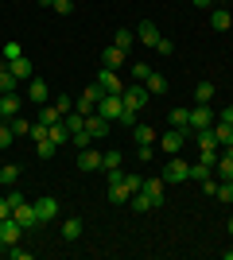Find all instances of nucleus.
<instances>
[{"label":"nucleus","instance_id":"obj_30","mask_svg":"<svg viewBox=\"0 0 233 260\" xmlns=\"http://www.w3.org/2000/svg\"><path fill=\"white\" fill-rule=\"evenodd\" d=\"M148 93H167V78L159 74V70H152V74H148Z\"/></svg>","mask_w":233,"mask_h":260},{"label":"nucleus","instance_id":"obj_51","mask_svg":"<svg viewBox=\"0 0 233 260\" xmlns=\"http://www.w3.org/2000/svg\"><path fill=\"white\" fill-rule=\"evenodd\" d=\"M4 217H12V202L8 198H0V221H4Z\"/></svg>","mask_w":233,"mask_h":260},{"label":"nucleus","instance_id":"obj_58","mask_svg":"<svg viewBox=\"0 0 233 260\" xmlns=\"http://www.w3.org/2000/svg\"><path fill=\"white\" fill-rule=\"evenodd\" d=\"M0 120H4V113H0Z\"/></svg>","mask_w":233,"mask_h":260},{"label":"nucleus","instance_id":"obj_10","mask_svg":"<svg viewBox=\"0 0 233 260\" xmlns=\"http://www.w3.org/2000/svg\"><path fill=\"white\" fill-rule=\"evenodd\" d=\"M78 171H101V152H93V148H78Z\"/></svg>","mask_w":233,"mask_h":260},{"label":"nucleus","instance_id":"obj_2","mask_svg":"<svg viewBox=\"0 0 233 260\" xmlns=\"http://www.w3.org/2000/svg\"><path fill=\"white\" fill-rule=\"evenodd\" d=\"M97 113H101L105 120H109V124H113V120H121V113H124V101H121V93H105V98L97 101Z\"/></svg>","mask_w":233,"mask_h":260},{"label":"nucleus","instance_id":"obj_3","mask_svg":"<svg viewBox=\"0 0 233 260\" xmlns=\"http://www.w3.org/2000/svg\"><path fill=\"white\" fill-rule=\"evenodd\" d=\"M183 144H187V128H171L159 136V148H163V155H179L183 152Z\"/></svg>","mask_w":233,"mask_h":260},{"label":"nucleus","instance_id":"obj_27","mask_svg":"<svg viewBox=\"0 0 233 260\" xmlns=\"http://www.w3.org/2000/svg\"><path fill=\"white\" fill-rule=\"evenodd\" d=\"M105 194H109V202H113V206H121V202H128V198H132V194H128V186H124V183H113L109 190H105Z\"/></svg>","mask_w":233,"mask_h":260},{"label":"nucleus","instance_id":"obj_6","mask_svg":"<svg viewBox=\"0 0 233 260\" xmlns=\"http://www.w3.org/2000/svg\"><path fill=\"white\" fill-rule=\"evenodd\" d=\"M20 237H23V225L16 217H4V221H0V245H4V249H8V245H20Z\"/></svg>","mask_w":233,"mask_h":260},{"label":"nucleus","instance_id":"obj_22","mask_svg":"<svg viewBox=\"0 0 233 260\" xmlns=\"http://www.w3.org/2000/svg\"><path fill=\"white\" fill-rule=\"evenodd\" d=\"M214 93H218V89H214V82H198V86H194V105H210Z\"/></svg>","mask_w":233,"mask_h":260},{"label":"nucleus","instance_id":"obj_24","mask_svg":"<svg viewBox=\"0 0 233 260\" xmlns=\"http://www.w3.org/2000/svg\"><path fill=\"white\" fill-rule=\"evenodd\" d=\"M214 171H218V183H233V159L222 155V159L214 163Z\"/></svg>","mask_w":233,"mask_h":260},{"label":"nucleus","instance_id":"obj_42","mask_svg":"<svg viewBox=\"0 0 233 260\" xmlns=\"http://www.w3.org/2000/svg\"><path fill=\"white\" fill-rule=\"evenodd\" d=\"M214 198L229 206V202H233V183H218V194H214Z\"/></svg>","mask_w":233,"mask_h":260},{"label":"nucleus","instance_id":"obj_11","mask_svg":"<svg viewBox=\"0 0 233 260\" xmlns=\"http://www.w3.org/2000/svg\"><path fill=\"white\" fill-rule=\"evenodd\" d=\"M132 140H136V148H155V144H159V132H155L152 124H136Z\"/></svg>","mask_w":233,"mask_h":260},{"label":"nucleus","instance_id":"obj_48","mask_svg":"<svg viewBox=\"0 0 233 260\" xmlns=\"http://www.w3.org/2000/svg\"><path fill=\"white\" fill-rule=\"evenodd\" d=\"M8 256H12V260H31V252L20 249V245H8Z\"/></svg>","mask_w":233,"mask_h":260},{"label":"nucleus","instance_id":"obj_38","mask_svg":"<svg viewBox=\"0 0 233 260\" xmlns=\"http://www.w3.org/2000/svg\"><path fill=\"white\" fill-rule=\"evenodd\" d=\"M8 128L16 132V136H27V132H31V120H23V117H12V120H8Z\"/></svg>","mask_w":233,"mask_h":260},{"label":"nucleus","instance_id":"obj_35","mask_svg":"<svg viewBox=\"0 0 233 260\" xmlns=\"http://www.w3.org/2000/svg\"><path fill=\"white\" fill-rule=\"evenodd\" d=\"M47 136H51L55 144H70V132H66V124H62V120H58V124H51V132H47Z\"/></svg>","mask_w":233,"mask_h":260},{"label":"nucleus","instance_id":"obj_28","mask_svg":"<svg viewBox=\"0 0 233 260\" xmlns=\"http://www.w3.org/2000/svg\"><path fill=\"white\" fill-rule=\"evenodd\" d=\"M136 43V31H124V27H117V35H113V47H121V51H132Z\"/></svg>","mask_w":233,"mask_h":260},{"label":"nucleus","instance_id":"obj_57","mask_svg":"<svg viewBox=\"0 0 233 260\" xmlns=\"http://www.w3.org/2000/svg\"><path fill=\"white\" fill-rule=\"evenodd\" d=\"M0 66H4V54H0Z\"/></svg>","mask_w":233,"mask_h":260},{"label":"nucleus","instance_id":"obj_4","mask_svg":"<svg viewBox=\"0 0 233 260\" xmlns=\"http://www.w3.org/2000/svg\"><path fill=\"white\" fill-rule=\"evenodd\" d=\"M121 101L128 109H136V113H140V109L148 105V86H140V82H136V86H124L121 89Z\"/></svg>","mask_w":233,"mask_h":260},{"label":"nucleus","instance_id":"obj_13","mask_svg":"<svg viewBox=\"0 0 233 260\" xmlns=\"http://www.w3.org/2000/svg\"><path fill=\"white\" fill-rule=\"evenodd\" d=\"M35 214H39V225H43V221H55V217H58V202L51 194H47V198H35Z\"/></svg>","mask_w":233,"mask_h":260},{"label":"nucleus","instance_id":"obj_19","mask_svg":"<svg viewBox=\"0 0 233 260\" xmlns=\"http://www.w3.org/2000/svg\"><path fill=\"white\" fill-rule=\"evenodd\" d=\"M210 132H214V140H218V148H229L233 144V124H225V120H218Z\"/></svg>","mask_w":233,"mask_h":260},{"label":"nucleus","instance_id":"obj_8","mask_svg":"<svg viewBox=\"0 0 233 260\" xmlns=\"http://www.w3.org/2000/svg\"><path fill=\"white\" fill-rule=\"evenodd\" d=\"M97 86L105 89V93H121V89H124V82H121V74H117V70L101 66V70H97Z\"/></svg>","mask_w":233,"mask_h":260},{"label":"nucleus","instance_id":"obj_49","mask_svg":"<svg viewBox=\"0 0 233 260\" xmlns=\"http://www.w3.org/2000/svg\"><path fill=\"white\" fill-rule=\"evenodd\" d=\"M55 12L58 16H70V12H74V0H55Z\"/></svg>","mask_w":233,"mask_h":260},{"label":"nucleus","instance_id":"obj_16","mask_svg":"<svg viewBox=\"0 0 233 260\" xmlns=\"http://www.w3.org/2000/svg\"><path fill=\"white\" fill-rule=\"evenodd\" d=\"M124 54H128V51H121V47H105V51H101V66H109V70H121V66H124Z\"/></svg>","mask_w":233,"mask_h":260},{"label":"nucleus","instance_id":"obj_44","mask_svg":"<svg viewBox=\"0 0 233 260\" xmlns=\"http://www.w3.org/2000/svg\"><path fill=\"white\" fill-rule=\"evenodd\" d=\"M70 144H74V148H89V144H93V136L82 128V132H74V136H70Z\"/></svg>","mask_w":233,"mask_h":260},{"label":"nucleus","instance_id":"obj_47","mask_svg":"<svg viewBox=\"0 0 233 260\" xmlns=\"http://www.w3.org/2000/svg\"><path fill=\"white\" fill-rule=\"evenodd\" d=\"M121 124H128V128H136V124H140V120H136V109H128V105H124V113H121Z\"/></svg>","mask_w":233,"mask_h":260},{"label":"nucleus","instance_id":"obj_59","mask_svg":"<svg viewBox=\"0 0 233 260\" xmlns=\"http://www.w3.org/2000/svg\"><path fill=\"white\" fill-rule=\"evenodd\" d=\"M0 249H4V245H0Z\"/></svg>","mask_w":233,"mask_h":260},{"label":"nucleus","instance_id":"obj_36","mask_svg":"<svg viewBox=\"0 0 233 260\" xmlns=\"http://www.w3.org/2000/svg\"><path fill=\"white\" fill-rule=\"evenodd\" d=\"M12 140H16V132L8 128V120H0V152H8Z\"/></svg>","mask_w":233,"mask_h":260},{"label":"nucleus","instance_id":"obj_37","mask_svg":"<svg viewBox=\"0 0 233 260\" xmlns=\"http://www.w3.org/2000/svg\"><path fill=\"white\" fill-rule=\"evenodd\" d=\"M55 148H58V144L51 140V136H47V140H39V144H35V152H39V159H51V155H55Z\"/></svg>","mask_w":233,"mask_h":260},{"label":"nucleus","instance_id":"obj_56","mask_svg":"<svg viewBox=\"0 0 233 260\" xmlns=\"http://www.w3.org/2000/svg\"><path fill=\"white\" fill-rule=\"evenodd\" d=\"M229 233H233V217H229Z\"/></svg>","mask_w":233,"mask_h":260},{"label":"nucleus","instance_id":"obj_53","mask_svg":"<svg viewBox=\"0 0 233 260\" xmlns=\"http://www.w3.org/2000/svg\"><path fill=\"white\" fill-rule=\"evenodd\" d=\"M222 120H225V124H233V105H225V109H222Z\"/></svg>","mask_w":233,"mask_h":260},{"label":"nucleus","instance_id":"obj_54","mask_svg":"<svg viewBox=\"0 0 233 260\" xmlns=\"http://www.w3.org/2000/svg\"><path fill=\"white\" fill-rule=\"evenodd\" d=\"M190 4H194V8H210L214 0H190Z\"/></svg>","mask_w":233,"mask_h":260},{"label":"nucleus","instance_id":"obj_31","mask_svg":"<svg viewBox=\"0 0 233 260\" xmlns=\"http://www.w3.org/2000/svg\"><path fill=\"white\" fill-rule=\"evenodd\" d=\"M121 159H124L121 152H101V171H117V167H121Z\"/></svg>","mask_w":233,"mask_h":260},{"label":"nucleus","instance_id":"obj_20","mask_svg":"<svg viewBox=\"0 0 233 260\" xmlns=\"http://www.w3.org/2000/svg\"><path fill=\"white\" fill-rule=\"evenodd\" d=\"M0 93H20V78L12 74L8 66H0Z\"/></svg>","mask_w":233,"mask_h":260},{"label":"nucleus","instance_id":"obj_32","mask_svg":"<svg viewBox=\"0 0 233 260\" xmlns=\"http://www.w3.org/2000/svg\"><path fill=\"white\" fill-rule=\"evenodd\" d=\"M0 54H4V62H12V58H20L23 47L16 43V39H8V43H0Z\"/></svg>","mask_w":233,"mask_h":260},{"label":"nucleus","instance_id":"obj_25","mask_svg":"<svg viewBox=\"0 0 233 260\" xmlns=\"http://www.w3.org/2000/svg\"><path fill=\"white\" fill-rule=\"evenodd\" d=\"M20 183V167H16V163H4V167H0V186H16Z\"/></svg>","mask_w":233,"mask_h":260},{"label":"nucleus","instance_id":"obj_14","mask_svg":"<svg viewBox=\"0 0 233 260\" xmlns=\"http://www.w3.org/2000/svg\"><path fill=\"white\" fill-rule=\"evenodd\" d=\"M214 124V113H210V105H194L190 109V128L198 132V128H210Z\"/></svg>","mask_w":233,"mask_h":260},{"label":"nucleus","instance_id":"obj_29","mask_svg":"<svg viewBox=\"0 0 233 260\" xmlns=\"http://www.w3.org/2000/svg\"><path fill=\"white\" fill-rule=\"evenodd\" d=\"M62 124H66V132L74 136V132H82V128H86V117H82V113L74 109V113H66V117H62Z\"/></svg>","mask_w":233,"mask_h":260},{"label":"nucleus","instance_id":"obj_34","mask_svg":"<svg viewBox=\"0 0 233 260\" xmlns=\"http://www.w3.org/2000/svg\"><path fill=\"white\" fill-rule=\"evenodd\" d=\"M210 171H214V167H206V163H190V179H194V183H206V179H210Z\"/></svg>","mask_w":233,"mask_h":260},{"label":"nucleus","instance_id":"obj_12","mask_svg":"<svg viewBox=\"0 0 233 260\" xmlns=\"http://www.w3.org/2000/svg\"><path fill=\"white\" fill-rule=\"evenodd\" d=\"M27 101H35V105H47V98H51V89H47V82L43 78H31L27 82V93H23Z\"/></svg>","mask_w":233,"mask_h":260},{"label":"nucleus","instance_id":"obj_18","mask_svg":"<svg viewBox=\"0 0 233 260\" xmlns=\"http://www.w3.org/2000/svg\"><path fill=\"white\" fill-rule=\"evenodd\" d=\"M0 113H4V120L20 117V93H0Z\"/></svg>","mask_w":233,"mask_h":260},{"label":"nucleus","instance_id":"obj_55","mask_svg":"<svg viewBox=\"0 0 233 260\" xmlns=\"http://www.w3.org/2000/svg\"><path fill=\"white\" fill-rule=\"evenodd\" d=\"M35 4H39V8H55V0H35Z\"/></svg>","mask_w":233,"mask_h":260},{"label":"nucleus","instance_id":"obj_26","mask_svg":"<svg viewBox=\"0 0 233 260\" xmlns=\"http://www.w3.org/2000/svg\"><path fill=\"white\" fill-rule=\"evenodd\" d=\"M167 120H171V124H175V128H190V109H171V113H167Z\"/></svg>","mask_w":233,"mask_h":260},{"label":"nucleus","instance_id":"obj_41","mask_svg":"<svg viewBox=\"0 0 233 260\" xmlns=\"http://www.w3.org/2000/svg\"><path fill=\"white\" fill-rule=\"evenodd\" d=\"M155 54H163V58H171V54H175V43H171V39H163V35H159V43L152 47Z\"/></svg>","mask_w":233,"mask_h":260},{"label":"nucleus","instance_id":"obj_5","mask_svg":"<svg viewBox=\"0 0 233 260\" xmlns=\"http://www.w3.org/2000/svg\"><path fill=\"white\" fill-rule=\"evenodd\" d=\"M163 175H159V179H144V198H148V206H152V210H159V206H163Z\"/></svg>","mask_w":233,"mask_h":260},{"label":"nucleus","instance_id":"obj_40","mask_svg":"<svg viewBox=\"0 0 233 260\" xmlns=\"http://www.w3.org/2000/svg\"><path fill=\"white\" fill-rule=\"evenodd\" d=\"M128 202H132V210H136V214H148V210H152V206H148V198H144V190H136V194L128 198Z\"/></svg>","mask_w":233,"mask_h":260},{"label":"nucleus","instance_id":"obj_7","mask_svg":"<svg viewBox=\"0 0 233 260\" xmlns=\"http://www.w3.org/2000/svg\"><path fill=\"white\" fill-rule=\"evenodd\" d=\"M12 217L20 221L23 229H35L39 225V214H35V202H20V206H12Z\"/></svg>","mask_w":233,"mask_h":260},{"label":"nucleus","instance_id":"obj_50","mask_svg":"<svg viewBox=\"0 0 233 260\" xmlns=\"http://www.w3.org/2000/svg\"><path fill=\"white\" fill-rule=\"evenodd\" d=\"M202 194L214 198V194H218V183H214V179H206V183H202Z\"/></svg>","mask_w":233,"mask_h":260},{"label":"nucleus","instance_id":"obj_45","mask_svg":"<svg viewBox=\"0 0 233 260\" xmlns=\"http://www.w3.org/2000/svg\"><path fill=\"white\" fill-rule=\"evenodd\" d=\"M148 74H152V66H148V62H132V78H136V82H148Z\"/></svg>","mask_w":233,"mask_h":260},{"label":"nucleus","instance_id":"obj_23","mask_svg":"<svg viewBox=\"0 0 233 260\" xmlns=\"http://www.w3.org/2000/svg\"><path fill=\"white\" fill-rule=\"evenodd\" d=\"M82 237V217H66L62 221V241H78Z\"/></svg>","mask_w":233,"mask_h":260},{"label":"nucleus","instance_id":"obj_39","mask_svg":"<svg viewBox=\"0 0 233 260\" xmlns=\"http://www.w3.org/2000/svg\"><path fill=\"white\" fill-rule=\"evenodd\" d=\"M55 109L66 117V113H74V98H66V93H55Z\"/></svg>","mask_w":233,"mask_h":260},{"label":"nucleus","instance_id":"obj_43","mask_svg":"<svg viewBox=\"0 0 233 260\" xmlns=\"http://www.w3.org/2000/svg\"><path fill=\"white\" fill-rule=\"evenodd\" d=\"M47 132H51V124H43V120H39V124H31V132H27V136L39 144V140H47Z\"/></svg>","mask_w":233,"mask_h":260},{"label":"nucleus","instance_id":"obj_46","mask_svg":"<svg viewBox=\"0 0 233 260\" xmlns=\"http://www.w3.org/2000/svg\"><path fill=\"white\" fill-rule=\"evenodd\" d=\"M124 186H128V194H136V190H144V179L140 175H124Z\"/></svg>","mask_w":233,"mask_h":260},{"label":"nucleus","instance_id":"obj_52","mask_svg":"<svg viewBox=\"0 0 233 260\" xmlns=\"http://www.w3.org/2000/svg\"><path fill=\"white\" fill-rule=\"evenodd\" d=\"M152 155H155V148H136V159H144V163H148Z\"/></svg>","mask_w":233,"mask_h":260},{"label":"nucleus","instance_id":"obj_1","mask_svg":"<svg viewBox=\"0 0 233 260\" xmlns=\"http://www.w3.org/2000/svg\"><path fill=\"white\" fill-rule=\"evenodd\" d=\"M187 179H190V163L187 159H179V155L167 159V167H163V183L167 186H179V183H187Z\"/></svg>","mask_w":233,"mask_h":260},{"label":"nucleus","instance_id":"obj_9","mask_svg":"<svg viewBox=\"0 0 233 260\" xmlns=\"http://www.w3.org/2000/svg\"><path fill=\"white\" fill-rule=\"evenodd\" d=\"M4 66H8L20 82H31V78H35V66H31V58H27V54H20V58H12V62H4Z\"/></svg>","mask_w":233,"mask_h":260},{"label":"nucleus","instance_id":"obj_17","mask_svg":"<svg viewBox=\"0 0 233 260\" xmlns=\"http://www.w3.org/2000/svg\"><path fill=\"white\" fill-rule=\"evenodd\" d=\"M136 39H140L144 47H155V43H159V27H155L152 20H144L140 27H136Z\"/></svg>","mask_w":233,"mask_h":260},{"label":"nucleus","instance_id":"obj_15","mask_svg":"<svg viewBox=\"0 0 233 260\" xmlns=\"http://www.w3.org/2000/svg\"><path fill=\"white\" fill-rule=\"evenodd\" d=\"M86 132H89V136H93V140H101V136L109 132V120H105V117H101V113H97V109H93V113H89V117H86Z\"/></svg>","mask_w":233,"mask_h":260},{"label":"nucleus","instance_id":"obj_33","mask_svg":"<svg viewBox=\"0 0 233 260\" xmlns=\"http://www.w3.org/2000/svg\"><path fill=\"white\" fill-rule=\"evenodd\" d=\"M39 120H43V124H58V120H62V113H58L55 105H39Z\"/></svg>","mask_w":233,"mask_h":260},{"label":"nucleus","instance_id":"obj_21","mask_svg":"<svg viewBox=\"0 0 233 260\" xmlns=\"http://www.w3.org/2000/svg\"><path fill=\"white\" fill-rule=\"evenodd\" d=\"M229 23H233V16L225 8H214L210 12V27H214V31H229Z\"/></svg>","mask_w":233,"mask_h":260}]
</instances>
